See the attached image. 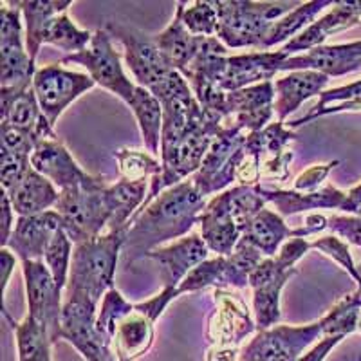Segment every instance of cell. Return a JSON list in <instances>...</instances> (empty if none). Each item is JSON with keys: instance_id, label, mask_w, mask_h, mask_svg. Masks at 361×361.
<instances>
[{"instance_id": "obj_12", "label": "cell", "mask_w": 361, "mask_h": 361, "mask_svg": "<svg viewBox=\"0 0 361 361\" xmlns=\"http://www.w3.org/2000/svg\"><path fill=\"white\" fill-rule=\"evenodd\" d=\"M98 305L78 296H63L60 341H67L85 361H118L112 341L98 331Z\"/></svg>"}, {"instance_id": "obj_35", "label": "cell", "mask_w": 361, "mask_h": 361, "mask_svg": "<svg viewBox=\"0 0 361 361\" xmlns=\"http://www.w3.org/2000/svg\"><path fill=\"white\" fill-rule=\"evenodd\" d=\"M90 40H92V33L74 24L67 11L56 15L47 24V29L44 33V44H49L56 49L63 51V53H67V56L82 53L83 49L89 47Z\"/></svg>"}, {"instance_id": "obj_8", "label": "cell", "mask_w": 361, "mask_h": 361, "mask_svg": "<svg viewBox=\"0 0 361 361\" xmlns=\"http://www.w3.org/2000/svg\"><path fill=\"white\" fill-rule=\"evenodd\" d=\"M112 40L114 38L109 35L107 29H96L87 49H83L82 53L63 56L60 63L62 66L63 63H78V66L85 67L87 74L96 85L116 94L128 105L137 85L125 74L121 54L116 51Z\"/></svg>"}, {"instance_id": "obj_28", "label": "cell", "mask_w": 361, "mask_h": 361, "mask_svg": "<svg viewBox=\"0 0 361 361\" xmlns=\"http://www.w3.org/2000/svg\"><path fill=\"white\" fill-rule=\"evenodd\" d=\"M0 111H2V123L31 132L40 141L58 137L54 134V127L47 121L40 105H38L33 87L22 94L15 96V98L0 99Z\"/></svg>"}, {"instance_id": "obj_57", "label": "cell", "mask_w": 361, "mask_h": 361, "mask_svg": "<svg viewBox=\"0 0 361 361\" xmlns=\"http://www.w3.org/2000/svg\"><path fill=\"white\" fill-rule=\"evenodd\" d=\"M357 333H361V312H360V318H357Z\"/></svg>"}, {"instance_id": "obj_14", "label": "cell", "mask_w": 361, "mask_h": 361, "mask_svg": "<svg viewBox=\"0 0 361 361\" xmlns=\"http://www.w3.org/2000/svg\"><path fill=\"white\" fill-rule=\"evenodd\" d=\"M27 314L44 325L53 343L60 341V324L63 311V291L54 282L51 271L42 260L22 262Z\"/></svg>"}, {"instance_id": "obj_34", "label": "cell", "mask_w": 361, "mask_h": 361, "mask_svg": "<svg viewBox=\"0 0 361 361\" xmlns=\"http://www.w3.org/2000/svg\"><path fill=\"white\" fill-rule=\"evenodd\" d=\"M334 4L336 2H333V0H311V2L298 4L293 11L283 15L282 18H279L275 24L271 25L266 38H264L262 51H269L271 47L280 44L286 45L289 40L298 37L304 29H307L325 8Z\"/></svg>"}, {"instance_id": "obj_26", "label": "cell", "mask_w": 361, "mask_h": 361, "mask_svg": "<svg viewBox=\"0 0 361 361\" xmlns=\"http://www.w3.org/2000/svg\"><path fill=\"white\" fill-rule=\"evenodd\" d=\"M156 322H152L141 311L132 309L121 316L112 331V350L118 361H137L152 349L156 340Z\"/></svg>"}, {"instance_id": "obj_10", "label": "cell", "mask_w": 361, "mask_h": 361, "mask_svg": "<svg viewBox=\"0 0 361 361\" xmlns=\"http://www.w3.org/2000/svg\"><path fill=\"white\" fill-rule=\"evenodd\" d=\"M105 188H74L60 192L54 209L62 217L63 230L69 235L73 244L83 243L87 238L99 237L109 231L111 209H109L107 197H105Z\"/></svg>"}, {"instance_id": "obj_29", "label": "cell", "mask_w": 361, "mask_h": 361, "mask_svg": "<svg viewBox=\"0 0 361 361\" xmlns=\"http://www.w3.org/2000/svg\"><path fill=\"white\" fill-rule=\"evenodd\" d=\"M154 40L164 58L170 62V66L185 76L192 66L193 58L197 56L201 37H193L186 29L183 17H180L179 2L176 6V15H173L172 22L159 35H154Z\"/></svg>"}, {"instance_id": "obj_18", "label": "cell", "mask_w": 361, "mask_h": 361, "mask_svg": "<svg viewBox=\"0 0 361 361\" xmlns=\"http://www.w3.org/2000/svg\"><path fill=\"white\" fill-rule=\"evenodd\" d=\"M316 71L329 78L361 71V40L349 44L320 45L307 53L288 56L282 62V73Z\"/></svg>"}, {"instance_id": "obj_46", "label": "cell", "mask_w": 361, "mask_h": 361, "mask_svg": "<svg viewBox=\"0 0 361 361\" xmlns=\"http://www.w3.org/2000/svg\"><path fill=\"white\" fill-rule=\"evenodd\" d=\"M327 230L347 244L361 247V215H331Z\"/></svg>"}, {"instance_id": "obj_38", "label": "cell", "mask_w": 361, "mask_h": 361, "mask_svg": "<svg viewBox=\"0 0 361 361\" xmlns=\"http://www.w3.org/2000/svg\"><path fill=\"white\" fill-rule=\"evenodd\" d=\"M208 288L226 289V257H214V259H208L202 264H199L180 282L177 293L180 296L186 295V293L204 291Z\"/></svg>"}, {"instance_id": "obj_54", "label": "cell", "mask_w": 361, "mask_h": 361, "mask_svg": "<svg viewBox=\"0 0 361 361\" xmlns=\"http://www.w3.org/2000/svg\"><path fill=\"white\" fill-rule=\"evenodd\" d=\"M341 212L347 215H361V183L347 192V201Z\"/></svg>"}, {"instance_id": "obj_53", "label": "cell", "mask_w": 361, "mask_h": 361, "mask_svg": "<svg viewBox=\"0 0 361 361\" xmlns=\"http://www.w3.org/2000/svg\"><path fill=\"white\" fill-rule=\"evenodd\" d=\"M15 209H13L11 201H9V195L2 190V247L8 244L9 237H11L13 230H15Z\"/></svg>"}, {"instance_id": "obj_6", "label": "cell", "mask_w": 361, "mask_h": 361, "mask_svg": "<svg viewBox=\"0 0 361 361\" xmlns=\"http://www.w3.org/2000/svg\"><path fill=\"white\" fill-rule=\"evenodd\" d=\"M0 13V99H9L33 87L38 69L25 49L20 9L2 2Z\"/></svg>"}, {"instance_id": "obj_21", "label": "cell", "mask_w": 361, "mask_h": 361, "mask_svg": "<svg viewBox=\"0 0 361 361\" xmlns=\"http://www.w3.org/2000/svg\"><path fill=\"white\" fill-rule=\"evenodd\" d=\"M63 222L56 209H49L40 215L18 217L15 230L4 247L11 250L22 262L42 260L53 237L62 230Z\"/></svg>"}, {"instance_id": "obj_44", "label": "cell", "mask_w": 361, "mask_h": 361, "mask_svg": "<svg viewBox=\"0 0 361 361\" xmlns=\"http://www.w3.org/2000/svg\"><path fill=\"white\" fill-rule=\"evenodd\" d=\"M38 141L40 140L31 132L20 130V128L11 127L8 123H0V150L31 156Z\"/></svg>"}, {"instance_id": "obj_13", "label": "cell", "mask_w": 361, "mask_h": 361, "mask_svg": "<svg viewBox=\"0 0 361 361\" xmlns=\"http://www.w3.org/2000/svg\"><path fill=\"white\" fill-rule=\"evenodd\" d=\"M94 87L96 83L89 74L66 69L60 62L38 69L33 78V90L38 105L53 127L80 96Z\"/></svg>"}, {"instance_id": "obj_30", "label": "cell", "mask_w": 361, "mask_h": 361, "mask_svg": "<svg viewBox=\"0 0 361 361\" xmlns=\"http://www.w3.org/2000/svg\"><path fill=\"white\" fill-rule=\"evenodd\" d=\"M11 4L20 9L25 25V49L37 62L47 24L56 15L66 13L73 6V0H13Z\"/></svg>"}, {"instance_id": "obj_11", "label": "cell", "mask_w": 361, "mask_h": 361, "mask_svg": "<svg viewBox=\"0 0 361 361\" xmlns=\"http://www.w3.org/2000/svg\"><path fill=\"white\" fill-rule=\"evenodd\" d=\"M105 29L112 38H116L123 45L125 62L130 67L135 85L145 87L154 92L176 71L161 53L156 40L150 35H145L143 31L132 27V25L112 20L105 24Z\"/></svg>"}, {"instance_id": "obj_17", "label": "cell", "mask_w": 361, "mask_h": 361, "mask_svg": "<svg viewBox=\"0 0 361 361\" xmlns=\"http://www.w3.org/2000/svg\"><path fill=\"white\" fill-rule=\"evenodd\" d=\"M147 259L156 262L163 289H177L199 264L209 259V250L201 235L188 233L166 246L150 251Z\"/></svg>"}, {"instance_id": "obj_23", "label": "cell", "mask_w": 361, "mask_h": 361, "mask_svg": "<svg viewBox=\"0 0 361 361\" xmlns=\"http://www.w3.org/2000/svg\"><path fill=\"white\" fill-rule=\"evenodd\" d=\"M262 186V193L267 204L275 206V212L282 217H291L311 209H343L347 192L333 185H324L316 192H296L283 190L280 186Z\"/></svg>"}, {"instance_id": "obj_25", "label": "cell", "mask_w": 361, "mask_h": 361, "mask_svg": "<svg viewBox=\"0 0 361 361\" xmlns=\"http://www.w3.org/2000/svg\"><path fill=\"white\" fill-rule=\"evenodd\" d=\"M329 76L316 71H295L273 80L276 121L286 123V119L298 111L307 99L320 96L329 85Z\"/></svg>"}, {"instance_id": "obj_42", "label": "cell", "mask_w": 361, "mask_h": 361, "mask_svg": "<svg viewBox=\"0 0 361 361\" xmlns=\"http://www.w3.org/2000/svg\"><path fill=\"white\" fill-rule=\"evenodd\" d=\"M134 309V304H130L127 298H125L118 289H111V291L105 295V298L102 300L98 309V320H96V325H98V331L103 333L105 336L111 340L112 331H114L116 322L125 316L127 312H130Z\"/></svg>"}, {"instance_id": "obj_37", "label": "cell", "mask_w": 361, "mask_h": 361, "mask_svg": "<svg viewBox=\"0 0 361 361\" xmlns=\"http://www.w3.org/2000/svg\"><path fill=\"white\" fill-rule=\"evenodd\" d=\"M118 161V170L125 180H150L161 173V159L148 150H130L121 148L114 154Z\"/></svg>"}, {"instance_id": "obj_41", "label": "cell", "mask_w": 361, "mask_h": 361, "mask_svg": "<svg viewBox=\"0 0 361 361\" xmlns=\"http://www.w3.org/2000/svg\"><path fill=\"white\" fill-rule=\"evenodd\" d=\"M311 250L320 251L322 255L329 257L331 260L338 264L343 271H347L350 275V279L356 282V286H360V275H357V267L354 264L353 255H350L349 244L341 240L336 235H325V237L314 238L311 240Z\"/></svg>"}, {"instance_id": "obj_27", "label": "cell", "mask_w": 361, "mask_h": 361, "mask_svg": "<svg viewBox=\"0 0 361 361\" xmlns=\"http://www.w3.org/2000/svg\"><path fill=\"white\" fill-rule=\"evenodd\" d=\"M6 193L18 217L40 215L54 209L60 197V190L35 169L29 170L24 179Z\"/></svg>"}, {"instance_id": "obj_16", "label": "cell", "mask_w": 361, "mask_h": 361, "mask_svg": "<svg viewBox=\"0 0 361 361\" xmlns=\"http://www.w3.org/2000/svg\"><path fill=\"white\" fill-rule=\"evenodd\" d=\"M293 141H296V134L280 121L247 134L246 148L260 159V179L275 180L279 185L289 179V164L295 157L289 148Z\"/></svg>"}, {"instance_id": "obj_5", "label": "cell", "mask_w": 361, "mask_h": 361, "mask_svg": "<svg viewBox=\"0 0 361 361\" xmlns=\"http://www.w3.org/2000/svg\"><path fill=\"white\" fill-rule=\"evenodd\" d=\"M215 309L206 322V361H238L243 343L257 331L246 300L235 289H215Z\"/></svg>"}, {"instance_id": "obj_33", "label": "cell", "mask_w": 361, "mask_h": 361, "mask_svg": "<svg viewBox=\"0 0 361 361\" xmlns=\"http://www.w3.org/2000/svg\"><path fill=\"white\" fill-rule=\"evenodd\" d=\"M128 107L137 119L145 148L152 156L159 157L161 134H163V105L161 102L150 90L137 85Z\"/></svg>"}, {"instance_id": "obj_52", "label": "cell", "mask_w": 361, "mask_h": 361, "mask_svg": "<svg viewBox=\"0 0 361 361\" xmlns=\"http://www.w3.org/2000/svg\"><path fill=\"white\" fill-rule=\"evenodd\" d=\"M17 255L13 253L8 247H2L0 250V271H2V302H4L6 309V291H8V283L11 280L13 271H15V266H17Z\"/></svg>"}, {"instance_id": "obj_36", "label": "cell", "mask_w": 361, "mask_h": 361, "mask_svg": "<svg viewBox=\"0 0 361 361\" xmlns=\"http://www.w3.org/2000/svg\"><path fill=\"white\" fill-rule=\"evenodd\" d=\"M264 260V255L240 240L231 255L226 257V289L243 291L250 288V276Z\"/></svg>"}, {"instance_id": "obj_15", "label": "cell", "mask_w": 361, "mask_h": 361, "mask_svg": "<svg viewBox=\"0 0 361 361\" xmlns=\"http://www.w3.org/2000/svg\"><path fill=\"white\" fill-rule=\"evenodd\" d=\"M31 166L49 179L60 192L74 188L102 190L107 186L102 176L87 173L58 137L38 141L31 154Z\"/></svg>"}, {"instance_id": "obj_40", "label": "cell", "mask_w": 361, "mask_h": 361, "mask_svg": "<svg viewBox=\"0 0 361 361\" xmlns=\"http://www.w3.org/2000/svg\"><path fill=\"white\" fill-rule=\"evenodd\" d=\"M179 8L183 22L193 37H217L219 15L214 2L197 0L188 8L185 2H179Z\"/></svg>"}, {"instance_id": "obj_55", "label": "cell", "mask_w": 361, "mask_h": 361, "mask_svg": "<svg viewBox=\"0 0 361 361\" xmlns=\"http://www.w3.org/2000/svg\"><path fill=\"white\" fill-rule=\"evenodd\" d=\"M343 298L347 300V304H349L350 307L361 309V291H354L353 295H347L343 296Z\"/></svg>"}, {"instance_id": "obj_47", "label": "cell", "mask_w": 361, "mask_h": 361, "mask_svg": "<svg viewBox=\"0 0 361 361\" xmlns=\"http://www.w3.org/2000/svg\"><path fill=\"white\" fill-rule=\"evenodd\" d=\"M340 161H331L325 164H312L311 169L300 173L293 183V190L296 192H316L324 186L325 179L331 173V170L336 169Z\"/></svg>"}, {"instance_id": "obj_32", "label": "cell", "mask_w": 361, "mask_h": 361, "mask_svg": "<svg viewBox=\"0 0 361 361\" xmlns=\"http://www.w3.org/2000/svg\"><path fill=\"white\" fill-rule=\"evenodd\" d=\"M2 314L11 325L15 343H17L18 361H53V340L49 331L42 324H38L29 314L24 316V320L15 322L9 316L8 309H2Z\"/></svg>"}, {"instance_id": "obj_43", "label": "cell", "mask_w": 361, "mask_h": 361, "mask_svg": "<svg viewBox=\"0 0 361 361\" xmlns=\"http://www.w3.org/2000/svg\"><path fill=\"white\" fill-rule=\"evenodd\" d=\"M31 169V156L27 154L0 150V183L4 192L15 188Z\"/></svg>"}, {"instance_id": "obj_39", "label": "cell", "mask_w": 361, "mask_h": 361, "mask_svg": "<svg viewBox=\"0 0 361 361\" xmlns=\"http://www.w3.org/2000/svg\"><path fill=\"white\" fill-rule=\"evenodd\" d=\"M73 250V240H71L69 235L62 228V230L56 231V235L53 237V240L49 243L44 255V264L51 271L54 282L58 283V288L62 289V291H66L67 282H69Z\"/></svg>"}, {"instance_id": "obj_24", "label": "cell", "mask_w": 361, "mask_h": 361, "mask_svg": "<svg viewBox=\"0 0 361 361\" xmlns=\"http://www.w3.org/2000/svg\"><path fill=\"white\" fill-rule=\"evenodd\" d=\"M197 224L201 226L202 240L209 251L217 253V257H228L233 253L244 233L231 215L222 193L209 199Z\"/></svg>"}, {"instance_id": "obj_48", "label": "cell", "mask_w": 361, "mask_h": 361, "mask_svg": "<svg viewBox=\"0 0 361 361\" xmlns=\"http://www.w3.org/2000/svg\"><path fill=\"white\" fill-rule=\"evenodd\" d=\"M176 298H179L177 289H161V293H157L152 298L135 304V309L143 312V314H147L152 322H157L161 316H163V312L166 311V307H169Z\"/></svg>"}, {"instance_id": "obj_3", "label": "cell", "mask_w": 361, "mask_h": 361, "mask_svg": "<svg viewBox=\"0 0 361 361\" xmlns=\"http://www.w3.org/2000/svg\"><path fill=\"white\" fill-rule=\"evenodd\" d=\"M311 250L307 238H289L276 257L264 259L250 276L253 291V314L257 331H267L280 324V295L283 286L296 275V262Z\"/></svg>"}, {"instance_id": "obj_49", "label": "cell", "mask_w": 361, "mask_h": 361, "mask_svg": "<svg viewBox=\"0 0 361 361\" xmlns=\"http://www.w3.org/2000/svg\"><path fill=\"white\" fill-rule=\"evenodd\" d=\"M345 338L347 336H341V334H338V336L320 338V340L312 345L311 349L305 350L304 356L300 357V361H325L329 354L333 353V350L336 349L338 345H340Z\"/></svg>"}, {"instance_id": "obj_2", "label": "cell", "mask_w": 361, "mask_h": 361, "mask_svg": "<svg viewBox=\"0 0 361 361\" xmlns=\"http://www.w3.org/2000/svg\"><path fill=\"white\" fill-rule=\"evenodd\" d=\"M127 231H109L74 244L69 282L63 296L85 298L99 307L105 295L114 289L116 267L123 251Z\"/></svg>"}, {"instance_id": "obj_20", "label": "cell", "mask_w": 361, "mask_h": 361, "mask_svg": "<svg viewBox=\"0 0 361 361\" xmlns=\"http://www.w3.org/2000/svg\"><path fill=\"white\" fill-rule=\"evenodd\" d=\"M226 107H228V116H230V127H238L247 134L262 130L275 116L273 82L228 92Z\"/></svg>"}, {"instance_id": "obj_9", "label": "cell", "mask_w": 361, "mask_h": 361, "mask_svg": "<svg viewBox=\"0 0 361 361\" xmlns=\"http://www.w3.org/2000/svg\"><path fill=\"white\" fill-rule=\"evenodd\" d=\"M246 137L247 132L238 127L222 128L209 147L201 169L192 176L193 185L201 195L209 197L226 192L233 183H237V170L246 152Z\"/></svg>"}, {"instance_id": "obj_4", "label": "cell", "mask_w": 361, "mask_h": 361, "mask_svg": "<svg viewBox=\"0 0 361 361\" xmlns=\"http://www.w3.org/2000/svg\"><path fill=\"white\" fill-rule=\"evenodd\" d=\"M219 15L217 38L228 49L262 51L271 25L298 4L289 2H253V0H215Z\"/></svg>"}, {"instance_id": "obj_1", "label": "cell", "mask_w": 361, "mask_h": 361, "mask_svg": "<svg viewBox=\"0 0 361 361\" xmlns=\"http://www.w3.org/2000/svg\"><path fill=\"white\" fill-rule=\"evenodd\" d=\"M206 201L192 179L166 188L145 209L137 212L128 224L123 244L125 266L140 259H147L150 251L166 246L188 235L204 212Z\"/></svg>"}, {"instance_id": "obj_50", "label": "cell", "mask_w": 361, "mask_h": 361, "mask_svg": "<svg viewBox=\"0 0 361 361\" xmlns=\"http://www.w3.org/2000/svg\"><path fill=\"white\" fill-rule=\"evenodd\" d=\"M343 112H361V96L349 99V102L340 103V105H333V107L325 109V111L318 112V114L314 116H304V118L295 119V121H289L288 128H291L293 130V128L302 127V125L309 123V121H312V119L316 118H324V116H331V114H343Z\"/></svg>"}, {"instance_id": "obj_19", "label": "cell", "mask_w": 361, "mask_h": 361, "mask_svg": "<svg viewBox=\"0 0 361 361\" xmlns=\"http://www.w3.org/2000/svg\"><path fill=\"white\" fill-rule=\"evenodd\" d=\"M361 24V0H345L336 2L325 15L316 18L307 29H304L298 37L289 40L288 44L280 47V53L286 56H295V54L307 53L325 45V40L333 35L341 33L345 29L356 27Z\"/></svg>"}, {"instance_id": "obj_51", "label": "cell", "mask_w": 361, "mask_h": 361, "mask_svg": "<svg viewBox=\"0 0 361 361\" xmlns=\"http://www.w3.org/2000/svg\"><path fill=\"white\" fill-rule=\"evenodd\" d=\"M329 228V217L324 214H309L304 224L293 228V238H307L311 235H318Z\"/></svg>"}, {"instance_id": "obj_31", "label": "cell", "mask_w": 361, "mask_h": 361, "mask_svg": "<svg viewBox=\"0 0 361 361\" xmlns=\"http://www.w3.org/2000/svg\"><path fill=\"white\" fill-rule=\"evenodd\" d=\"M289 238H293V228L286 224L282 215L273 209L264 208L247 224L240 240L259 250L264 255V259H273Z\"/></svg>"}, {"instance_id": "obj_56", "label": "cell", "mask_w": 361, "mask_h": 361, "mask_svg": "<svg viewBox=\"0 0 361 361\" xmlns=\"http://www.w3.org/2000/svg\"><path fill=\"white\" fill-rule=\"evenodd\" d=\"M356 267H357V275H360V286H357L356 291H361V262L356 264Z\"/></svg>"}, {"instance_id": "obj_45", "label": "cell", "mask_w": 361, "mask_h": 361, "mask_svg": "<svg viewBox=\"0 0 361 361\" xmlns=\"http://www.w3.org/2000/svg\"><path fill=\"white\" fill-rule=\"evenodd\" d=\"M357 96H361V80H356V82L353 83H347V85L334 87V89H325L320 94L318 103H316L314 107H312L305 116H314L318 114V112L325 111V109L349 102V99L357 98Z\"/></svg>"}, {"instance_id": "obj_22", "label": "cell", "mask_w": 361, "mask_h": 361, "mask_svg": "<svg viewBox=\"0 0 361 361\" xmlns=\"http://www.w3.org/2000/svg\"><path fill=\"white\" fill-rule=\"evenodd\" d=\"M286 54L280 51H251L246 54L228 56L222 89L226 92L246 89L259 83L273 82L276 74L282 73Z\"/></svg>"}, {"instance_id": "obj_58", "label": "cell", "mask_w": 361, "mask_h": 361, "mask_svg": "<svg viewBox=\"0 0 361 361\" xmlns=\"http://www.w3.org/2000/svg\"><path fill=\"white\" fill-rule=\"evenodd\" d=\"M357 361H361V353H360V360H357Z\"/></svg>"}, {"instance_id": "obj_7", "label": "cell", "mask_w": 361, "mask_h": 361, "mask_svg": "<svg viewBox=\"0 0 361 361\" xmlns=\"http://www.w3.org/2000/svg\"><path fill=\"white\" fill-rule=\"evenodd\" d=\"M325 334V318L305 325H275L257 331L240 350L238 361H300Z\"/></svg>"}]
</instances>
